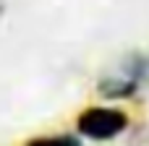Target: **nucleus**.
Returning <instances> with one entry per match:
<instances>
[{
    "label": "nucleus",
    "mask_w": 149,
    "mask_h": 146,
    "mask_svg": "<svg viewBox=\"0 0 149 146\" xmlns=\"http://www.w3.org/2000/svg\"><path fill=\"white\" fill-rule=\"evenodd\" d=\"M24 146H79L73 136H47V138H34Z\"/></svg>",
    "instance_id": "nucleus-2"
},
{
    "label": "nucleus",
    "mask_w": 149,
    "mask_h": 146,
    "mask_svg": "<svg viewBox=\"0 0 149 146\" xmlns=\"http://www.w3.org/2000/svg\"><path fill=\"white\" fill-rule=\"evenodd\" d=\"M126 125H128L126 112L113 110V107H89L76 120L79 133L86 138H94V141H107V138L123 133Z\"/></svg>",
    "instance_id": "nucleus-1"
}]
</instances>
